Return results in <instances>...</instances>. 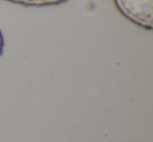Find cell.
<instances>
[{"instance_id":"1","label":"cell","mask_w":153,"mask_h":142,"mask_svg":"<svg viewBox=\"0 0 153 142\" xmlns=\"http://www.w3.org/2000/svg\"><path fill=\"white\" fill-rule=\"evenodd\" d=\"M113 2L126 19L145 29H152L153 0H113Z\"/></svg>"},{"instance_id":"2","label":"cell","mask_w":153,"mask_h":142,"mask_svg":"<svg viewBox=\"0 0 153 142\" xmlns=\"http://www.w3.org/2000/svg\"><path fill=\"white\" fill-rule=\"evenodd\" d=\"M68 0H7V2L16 3L23 7H51L58 5Z\"/></svg>"},{"instance_id":"3","label":"cell","mask_w":153,"mask_h":142,"mask_svg":"<svg viewBox=\"0 0 153 142\" xmlns=\"http://www.w3.org/2000/svg\"><path fill=\"white\" fill-rule=\"evenodd\" d=\"M3 37H2V34H1V30H0V55L2 54V51H3Z\"/></svg>"},{"instance_id":"4","label":"cell","mask_w":153,"mask_h":142,"mask_svg":"<svg viewBox=\"0 0 153 142\" xmlns=\"http://www.w3.org/2000/svg\"><path fill=\"white\" fill-rule=\"evenodd\" d=\"M4 1H7V0H4Z\"/></svg>"}]
</instances>
